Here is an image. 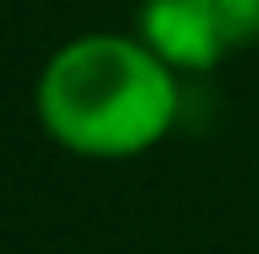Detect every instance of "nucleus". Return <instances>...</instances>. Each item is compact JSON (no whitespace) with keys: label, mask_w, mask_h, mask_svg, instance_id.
<instances>
[{"label":"nucleus","mask_w":259,"mask_h":254,"mask_svg":"<svg viewBox=\"0 0 259 254\" xmlns=\"http://www.w3.org/2000/svg\"><path fill=\"white\" fill-rule=\"evenodd\" d=\"M30 110L55 150L115 164L150 155L175 135L185 90L180 70H169L135 30H85L40 65Z\"/></svg>","instance_id":"1"},{"label":"nucleus","mask_w":259,"mask_h":254,"mask_svg":"<svg viewBox=\"0 0 259 254\" xmlns=\"http://www.w3.org/2000/svg\"><path fill=\"white\" fill-rule=\"evenodd\" d=\"M135 35L180 75H204V70L225 65V55L234 50L225 25L199 0H145Z\"/></svg>","instance_id":"2"},{"label":"nucleus","mask_w":259,"mask_h":254,"mask_svg":"<svg viewBox=\"0 0 259 254\" xmlns=\"http://www.w3.org/2000/svg\"><path fill=\"white\" fill-rule=\"evenodd\" d=\"M199 5L225 25V35H229L234 50L259 40V0H199Z\"/></svg>","instance_id":"3"}]
</instances>
